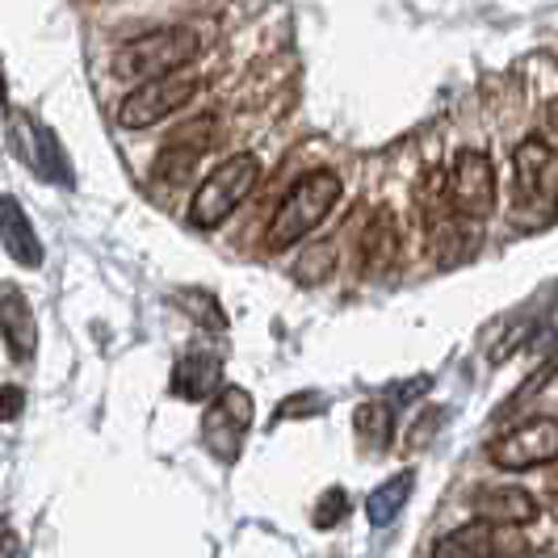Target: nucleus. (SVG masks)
<instances>
[{"instance_id":"1","label":"nucleus","mask_w":558,"mask_h":558,"mask_svg":"<svg viewBox=\"0 0 558 558\" xmlns=\"http://www.w3.org/2000/svg\"><path fill=\"white\" fill-rule=\"evenodd\" d=\"M558 219V151L546 140L512 147V223L537 231Z\"/></svg>"},{"instance_id":"2","label":"nucleus","mask_w":558,"mask_h":558,"mask_svg":"<svg viewBox=\"0 0 558 558\" xmlns=\"http://www.w3.org/2000/svg\"><path fill=\"white\" fill-rule=\"evenodd\" d=\"M340 194H344V185H340V177H336L332 168H315L307 177H299V181L286 190V197L278 202L274 219H269L265 248L286 252V248H294V244H303L311 231L336 210Z\"/></svg>"},{"instance_id":"3","label":"nucleus","mask_w":558,"mask_h":558,"mask_svg":"<svg viewBox=\"0 0 558 558\" xmlns=\"http://www.w3.org/2000/svg\"><path fill=\"white\" fill-rule=\"evenodd\" d=\"M197 56H202L197 29L160 26L140 34V38H126L113 51L110 68L118 81H151V76H165V72H177V68H190Z\"/></svg>"},{"instance_id":"4","label":"nucleus","mask_w":558,"mask_h":558,"mask_svg":"<svg viewBox=\"0 0 558 558\" xmlns=\"http://www.w3.org/2000/svg\"><path fill=\"white\" fill-rule=\"evenodd\" d=\"M256 181H260V160H256L252 151L227 156L223 165L210 168L206 181L197 185L194 202H190V223H194L197 231L223 227L227 219L248 202V194L256 190Z\"/></svg>"},{"instance_id":"5","label":"nucleus","mask_w":558,"mask_h":558,"mask_svg":"<svg viewBox=\"0 0 558 558\" xmlns=\"http://www.w3.org/2000/svg\"><path fill=\"white\" fill-rule=\"evenodd\" d=\"M206 88V76L197 68H177V72H165V76H151V81H140V88H131L118 106V122L126 131H147L156 122L172 118L177 110H185L197 93Z\"/></svg>"},{"instance_id":"6","label":"nucleus","mask_w":558,"mask_h":558,"mask_svg":"<svg viewBox=\"0 0 558 558\" xmlns=\"http://www.w3.org/2000/svg\"><path fill=\"white\" fill-rule=\"evenodd\" d=\"M252 420H256V403L244 387H231L227 383L223 391L215 395L202 412V449L223 462V466H235L240 453H244V441L252 433Z\"/></svg>"},{"instance_id":"7","label":"nucleus","mask_w":558,"mask_h":558,"mask_svg":"<svg viewBox=\"0 0 558 558\" xmlns=\"http://www.w3.org/2000/svg\"><path fill=\"white\" fill-rule=\"evenodd\" d=\"M446 202L462 223H483L496 215V165L487 151L462 147L453 156L446 177Z\"/></svg>"},{"instance_id":"8","label":"nucleus","mask_w":558,"mask_h":558,"mask_svg":"<svg viewBox=\"0 0 558 558\" xmlns=\"http://www.w3.org/2000/svg\"><path fill=\"white\" fill-rule=\"evenodd\" d=\"M530 550L533 546L521 525H500L483 517H471L466 525L441 533L433 542V558H525Z\"/></svg>"},{"instance_id":"9","label":"nucleus","mask_w":558,"mask_h":558,"mask_svg":"<svg viewBox=\"0 0 558 558\" xmlns=\"http://www.w3.org/2000/svg\"><path fill=\"white\" fill-rule=\"evenodd\" d=\"M487 458L500 471H537V466H550V462H558V420L533 416L512 424L504 437L492 441Z\"/></svg>"},{"instance_id":"10","label":"nucleus","mask_w":558,"mask_h":558,"mask_svg":"<svg viewBox=\"0 0 558 558\" xmlns=\"http://www.w3.org/2000/svg\"><path fill=\"white\" fill-rule=\"evenodd\" d=\"M210 143H215V122H210V118L185 122V126L172 131L168 143L160 147V156H156V165H151V177H156V181H168V185H181L197 168V160L210 151Z\"/></svg>"},{"instance_id":"11","label":"nucleus","mask_w":558,"mask_h":558,"mask_svg":"<svg viewBox=\"0 0 558 558\" xmlns=\"http://www.w3.org/2000/svg\"><path fill=\"white\" fill-rule=\"evenodd\" d=\"M471 517L483 521H500V525H533L542 517V504L525 487L512 483H483L471 496Z\"/></svg>"},{"instance_id":"12","label":"nucleus","mask_w":558,"mask_h":558,"mask_svg":"<svg viewBox=\"0 0 558 558\" xmlns=\"http://www.w3.org/2000/svg\"><path fill=\"white\" fill-rule=\"evenodd\" d=\"M227 387L223 357L210 349H194L172 365V395L190 399V403H210Z\"/></svg>"},{"instance_id":"13","label":"nucleus","mask_w":558,"mask_h":558,"mask_svg":"<svg viewBox=\"0 0 558 558\" xmlns=\"http://www.w3.org/2000/svg\"><path fill=\"white\" fill-rule=\"evenodd\" d=\"M0 332H4V349L13 362H29L38 349V328H34V311H29L26 294L4 281L0 286Z\"/></svg>"},{"instance_id":"14","label":"nucleus","mask_w":558,"mask_h":558,"mask_svg":"<svg viewBox=\"0 0 558 558\" xmlns=\"http://www.w3.org/2000/svg\"><path fill=\"white\" fill-rule=\"evenodd\" d=\"M353 433H357L362 458H387V453H391V441H395L391 399H369V403H357V412H353Z\"/></svg>"},{"instance_id":"15","label":"nucleus","mask_w":558,"mask_h":558,"mask_svg":"<svg viewBox=\"0 0 558 558\" xmlns=\"http://www.w3.org/2000/svg\"><path fill=\"white\" fill-rule=\"evenodd\" d=\"M0 240H4V252H9L17 265H26V269H38V265H43L38 231H34V223L26 219V210H22L17 197H4V206H0Z\"/></svg>"},{"instance_id":"16","label":"nucleus","mask_w":558,"mask_h":558,"mask_svg":"<svg viewBox=\"0 0 558 558\" xmlns=\"http://www.w3.org/2000/svg\"><path fill=\"white\" fill-rule=\"evenodd\" d=\"M412 487H416V471H399V475H391L387 483H378V487L365 496V521H369L374 530H387L395 517L408 508Z\"/></svg>"},{"instance_id":"17","label":"nucleus","mask_w":558,"mask_h":558,"mask_svg":"<svg viewBox=\"0 0 558 558\" xmlns=\"http://www.w3.org/2000/svg\"><path fill=\"white\" fill-rule=\"evenodd\" d=\"M181 311H190V319H197L202 328H210V332H223L227 328V315L223 307L206 294V290H177V299H172Z\"/></svg>"},{"instance_id":"18","label":"nucleus","mask_w":558,"mask_h":558,"mask_svg":"<svg viewBox=\"0 0 558 558\" xmlns=\"http://www.w3.org/2000/svg\"><path fill=\"white\" fill-rule=\"evenodd\" d=\"M555 374H558V353H555V357H550V362H542V365H537V369H533L530 378H525V387H521V391L512 395V399L504 403V408H500V412H496V416H517V412H521V408H525V403H530L533 395L542 391V387H546V383H550Z\"/></svg>"},{"instance_id":"19","label":"nucleus","mask_w":558,"mask_h":558,"mask_svg":"<svg viewBox=\"0 0 558 558\" xmlns=\"http://www.w3.org/2000/svg\"><path fill=\"white\" fill-rule=\"evenodd\" d=\"M344 517H349V496H344V487H328V492L315 500L311 525H315V530H336Z\"/></svg>"},{"instance_id":"20","label":"nucleus","mask_w":558,"mask_h":558,"mask_svg":"<svg viewBox=\"0 0 558 558\" xmlns=\"http://www.w3.org/2000/svg\"><path fill=\"white\" fill-rule=\"evenodd\" d=\"M34 143H38V165H43V172L51 177V181H72V172H68V156L59 151V143H56V135L51 131H38L34 135Z\"/></svg>"},{"instance_id":"21","label":"nucleus","mask_w":558,"mask_h":558,"mask_svg":"<svg viewBox=\"0 0 558 558\" xmlns=\"http://www.w3.org/2000/svg\"><path fill=\"white\" fill-rule=\"evenodd\" d=\"M324 408H328V395H324V391L290 395V399L278 408V420H307V416H319Z\"/></svg>"},{"instance_id":"22","label":"nucleus","mask_w":558,"mask_h":558,"mask_svg":"<svg viewBox=\"0 0 558 558\" xmlns=\"http://www.w3.org/2000/svg\"><path fill=\"white\" fill-rule=\"evenodd\" d=\"M441 420H446V408H428V412H420V420L412 424V433H408V446L412 449L424 446V437H428V433H437V428H441Z\"/></svg>"},{"instance_id":"23","label":"nucleus","mask_w":558,"mask_h":558,"mask_svg":"<svg viewBox=\"0 0 558 558\" xmlns=\"http://www.w3.org/2000/svg\"><path fill=\"white\" fill-rule=\"evenodd\" d=\"M22 403H26V395H22V387H4V420H17L22 416Z\"/></svg>"},{"instance_id":"24","label":"nucleus","mask_w":558,"mask_h":558,"mask_svg":"<svg viewBox=\"0 0 558 558\" xmlns=\"http://www.w3.org/2000/svg\"><path fill=\"white\" fill-rule=\"evenodd\" d=\"M424 391H428V378L420 374V378H412L408 387H395L391 399H399V403H408V399H416V395H424Z\"/></svg>"},{"instance_id":"25","label":"nucleus","mask_w":558,"mask_h":558,"mask_svg":"<svg viewBox=\"0 0 558 558\" xmlns=\"http://www.w3.org/2000/svg\"><path fill=\"white\" fill-rule=\"evenodd\" d=\"M550 500L558 504V478H550Z\"/></svg>"}]
</instances>
